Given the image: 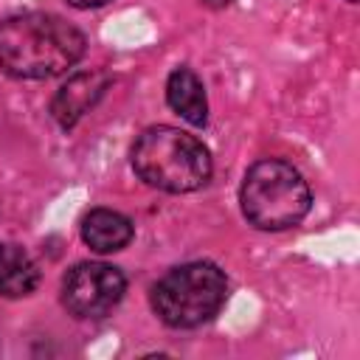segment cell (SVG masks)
Returning a JSON list of instances; mask_svg holds the SVG:
<instances>
[{
	"mask_svg": "<svg viewBox=\"0 0 360 360\" xmlns=\"http://www.w3.org/2000/svg\"><path fill=\"white\" fill-rule=\"evenodd\" d=\"M84 34L56 14L28 11L0 22V68L14 79H53L84 56Z\"/></svg>",
	"mask_w": 360,
	"mask_h": 360,
	"instance_id": "6da1fadb",
	"label": "cell"
},
{
	"mask_svg": "<svg viewBox=\"0 0 360 360\" xmlns=\"http://www.w3.org/2000/svg\"><path fill=\"white\" fill-rule=\"evenodd\" d=\"M205 3H208V6H228L231 0H205Z\"/></svg>",
	"mask_w": 360,
	"mask_h": 360,
	"instance_id": "8fae6325",
	"label": "cell"
},
{
	"mask_svg": "<svg viewBox=\"0 0 360 360\" xmlns=\"http://www.w3.org/2000/svg\"><path fill=\"white\" fill-rule=\"evenodd\" d=\"M124 290L127 278L118 267L104 262H82L65 276L62 301L79 318H101L124 298Z\"/></svg>",
	"mask_w": 360,
	"mask_h": 360,
	"instance_id": "5b68a950",
	"label": "cell"
},
{
	"mask_svg": "<svg viewBox=\"0 0 360 360\" xmlns=\"http://www.w3.org/2000/svg\"><path fill=\"white\" fill-rule=\"evenodd\" d=\"M82 239L96 253H115L132 242V222L112 208H96L82 219Z\"/></svg>",
	"mask_w": 360,
	"mask_h": 360,
	"instance_id": "52a82bcc",
	"label": "cell"
},
{
	"mask_svg": "<svg viewBox=\"0 0 360 360\" xmlns=\"http://www.w3.org/2000/svg\"><path fill=\"white\" fill-rule=\"evenodd\" d=\"M110 87V73L107 70H82L73 73L53 96L51 101V115L62 129L76 127V121L104 96Z\"/></svg>",
	"mask_w": 360,
	"mask_h": 360,
	"instance_id": "8992f818",
	"label": "cell"
},
{
	"mask_svg": "<svg viewBox=\"0 0 360 360\" xmlns=\"http://www.w3.org/2000/svg\"><path fill=\"white\" fill-rule=\"evenodd\" d=\"M132 169L152 188L186 194L208 183L211 155L194 135L160 124L138 135L132 146Z\"/></svg>",
	"mask_w": 360,
	"mask_h": 360,
	"instance_id": "7a4b0ae2",
	"label": "cell"
},
{
	"mask_svg": "<svg viewBox=\"0 0 360 360\" xmlns=\"http://www.w3.org/2000/svg\"><path fill=\"white\" fill-rule=\"evenodd\" d=\"M239 202L245 219L259 231H284L307 217L312 194L292 163L267 158L248 169Z\"/></svg>",
	"mask_w": 360,
	"mask_h": 360,
	"instance_id": "3957f363",
	"label": "cell"
},
{
	"mask_svg": "<svg viewBox=\"0 0 360 360\" xmlns=\"http://www.w3.org/2000/svg\"><path fill=\"white\" fill-rule=\"evenodd\" d=\"M228 281L211 262H188L169 270L152 290V307L163 323L191 329L211 321L225 304Z\"/></svg>",
	"mask_w": 360,
	"mask_h": 360,
	"instance_id": "277c9868",
	"label": "cell"
},
{
	"mask_svg": "<svg viewBox=\"0 0 360 360\" xmlns=\"http://www.w3.org/2000/svg\"><path fill=\"white\" fill-rule=\"evenodd\" d=\"M73 8H98V6H107L110 0H68Z\"/></svg>",
	"mask_w": 360,
	"mask_h": 360,
	"instance_id": "30bf717a",
	"label": "cell"
},
{
	"mask_svg": "<svg viewBox=\"0 0 360 360\" xmlns=\"http://www.w3.org/2000/svg\"><path fill=\"white\" fill-rule=\"evenodd\" d=\"M349 3H354V0H349Z\"/></svg>",
	"mask_w": 360,
	"mask_h": 360,
	"instance_id": "7c38bea8",
	"label": "cell"
},
{
	"mask_svg": "<svg viewBox=\"0 0 360 360\" xmlns=\"http://www.w3.org/2000/svg\"><path fill=\"white\" fill-rule=\"evenodd\" d=\"M37 284H39V270L34 259L20 245L3 242L0 245V295L22 298L34 292Z\"/></svg>",
	"mask_w": 360,
	"mask_h": 360,
	"instance_id": "9c48e42d",
	"label": "cell"
},
{
	"mask_svg": "<svg viewBox=\"0 0 360 360\" xmlns=\"http://www.w3.org/2000/svg\"><path fill=\"white\" fill-rule=\"evenodd\" d=\"M166 101L177 115H183L194 127H202L208 121L205 87L197 79V73L188 70V68H174L169 73V79H166Z\"/></svg>",
	"mask_w": 360,
	"mask_h": 360,
	"instance_id": "ba28073f",
	"label": "cell"
}]
</instances>
